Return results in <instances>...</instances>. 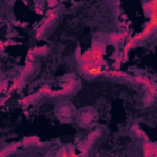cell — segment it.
<instances>
[{
    "label": "cell",
    "instance_id": "obj_22",
    "mask_svg": "<svg viewBox=\"0 0 157 157\" xmlns=\"http://www.w3.org/2000/svg\"><path fill=\"white\" fill-rule=\"evenodd\" d=\"M58 157H68V149L66 147H61L59 151L57 152Z\"/></svg>",
    "mask_w": 157,
    "mask_h": 157
},
{
    "label": "cell",
    "instance_id": "obj_17",
    "mask_svg": "<svg viewBox=\"0 0 157 157\" xmlns=\"http://www.w3.org/2000/svg\"><path fill=\"white\" fill-rule=\"evenodd\" d=\"M100 135H101V130H98V129H97V130H95V131H92L90 135L87 136V140H86V141H87V142H90V144H92L97 137H100Z\"/></svg>",
    "mask_w": 157,
    "mask_h": 157
},
{
    "label": "cell",
    "instance_id": "obj_2",
    "mask_svg": "<svg viewBox=\"0 0 157 157\" xmlns=\"http://www.w3.org/2000/svg\"><path fill=\"white\" fill-rule=\"evenodd\" d=\"M106 48H107L106 43L100 42V40H94L91 48H90V50L92 52V55H94V59H96V58H102L106 54Z\"/></svg>",
    "mask_w": 157,
    "mask_h": 157
},
{
    "label": "cell",
    "instance_id": "obj_11",
    "mask_svg": "<svg viewBox=\"0 0 157 157\" xmlns=\"http://www.w3.org/2000/svg\"><path fill=\"white\" fill-rule=\"evenodd\" d=\"M91 145H92V144L87 142V141H85V142H82V144H80L79 146H77V149H79V151H80V155H81V156L89 155L90 149H91Z\"/></svg>",
    "mask_w": 157,
    "mask_h": 157
},
{
    "label": "cell",
    "instance_id": "obj_3",
    "mask_svg": "<svg viewBox=\"0 0 157 157\" xmlns=\"http://www.w3.org/2000/svg\"><path fill=\"white\" fill-rule=\"evenodd\" d=\"M142 151H144L145 157H156L157 156V145H156V142H151L150 140L144 141Z\"/></svg>",
    "mask_w": 157,
    "mask_h": 157
},
{
    "label": "cell",
    "instance_id": "obj_14",
    "mask_svg": "<svg viewBox=\"0 0 157 157\" xmlns=\"http://www.w3.org/2000/svg\"><path fill=\"white\" fill-rule=\"evenodd\" d=\"M126 43L124 45V48H123V52H125V53H129V50L133 48V47H135L136 43H135V40H134V38L131 36H128L126 37Z\"/></svg>",
    "mask_w": 157,
    "mask_h": 157
},
{
    "label": "cell",
    "instance_id": "obj_18",
    "mask_svg": "<svg viewBox=\"0 0 157 157\" xmlns=\"http://www.w3.org/2000/svg\"><path fill=\"white\" fill-rule=\"evenodd\" d=\"M50 92H52V89H50V86H48V85H44L42 87H39V90H38L39 95H47V96H49Z\"/></svg>",
    "mask_w": 157,
    "mask_h": 157
},
{
    "label": "cell",
    "instance_id": "obj_27",
    "mask_svg": "<svg viewBox=\"0 0 157 157\" xmlns=\"http://www.w3.org/2000/svg\"><path fill=\"white\" fill-rule=\"evenodd\" d=\"M34 11H36V14H38V15H43L42 8H36V9H34Z\"/></svg>",
    "mask_w": 157,
    "mask_h": 157
},
{
    "label": "cell",
    "instance_id": "obj_16",
    "mask_svg": "<svg viewBox=\"0 0 157 157\" xmlns=\"http://www.w3.org/2000/svg\"><path fill=\"white\" fill-rule=\"evenodd\" d=\"M33 70H34L33 61H26V65H25V68H24V69H22L21 74H22V75H25V76H27V75L32 74V73H33Z\"/></svg>",
    "mask_w": 157,
    "mask_h": 157
},
{
    "label": "cell",
    "instance_id": "obj_19",
    "mask_svg": "<svg viewBox=\"0 0 157 157\" xmlns=\"http://www.w3.org/2000/svg\"><path fill=\"white\" fill-rule=\"evenodd\" d=\"M147 94L150 95H152L156 97V94H157V86L155 82H151L149 86H147Z\"/></svg>",
    "mask_w": 157,
    "mask_h": 157
},
{
    "label": "cell",
    "instance_id": "obj_8",
    "mask_svg": "<svg viewBox=\"0 0 157 157\" xmlns=\"http://www.w3.org/2000/svg\"><path fill=\"white\" fill-rule=\"evenodd\" d=\"M94 117H95V115L92 114L91 112H85V113L81 114V117H80V123L82 124L84 126H87L92 120H94Z\"/></svg>",
    "mask_w": 157,
    "mask_h": 157
},
{
    "label": "cell",
    "instance_id": "obj_13",
    "mask_svg": "<svg viewBox=\"0 0 157 157\" xmlns=\"http://www.w3.org/2000/svg\"><path fill=\"white\" fill-rule=\"evenodd\" d=\"M24 144L25 145H37V146H42V142L39 141V137H37V136H31V137H25L24 139Z\"/></svg>",
    "mask_w": 157,
    "mask_h": 157
},
{
    "label": "cell",
    "instance_id": "obj_26",
    "mask_svg": "<svg viewBox=\"0 0 157 157\" xmlns=\"http://www.w3.org/2000/svg\"><path fill=\"white\" fill-rule=\"evenodd\" d=\"M60 113L68 117V115L70 114V107H61V108H60Z\"/></svg>",
    "mask_w": 157,
    "mask_h": 157
},
{
    "label": "cell",
    "instance_id": "obj_7",
    "mask_svg": "<svg viewBox=\"0 0 157 157\" xmlns=\"http://www.w3.org/2000/svg\"><path fill=\"white\" fill-rule=\"evenodd\" d=\"M131 130H133V133L135 134V136H137L139 139H144V141H149L150 139H149V136L145 134V131L142 130V129H140L139 128V125L137 124H134L133 126H131Z\"/></svg>",
    "mask_w": 157,
    "mask_h": 157
},
{
    "label": "cell",
    "instance_id": "obj_28",
    "mask_svg": "<svg viewBox=\"0 0 157 157\" xmlns=\"http://www.w3.org/2000/svg\"><path fill=\"white\" fill-rule=\"evenodd\" d=\"M4 49H5V44L3 40H0V50H4Z\"/></svg>",
    "mask_w": 157,
    "mask_h": 157
},
{
    "label": "cell",
    "instance_id": "obj_4",
    "mask_svg": "<svg viewBox=\"0 0 157 157\" xmlns=\"http://www.w3.org/2000/svg\"><path fill=\"white\" fill-rule=\"evenodd\" d=\"M128 36H129V33H128V32H123V33H110L109 37H108V42L110 44H113V45L117 47L120 42H123V40L126 39Z\"/></svg>",
    "mask_w": 157,
    "mask_h": 157
},
{
    "label": "cell",
    "instance_id": "obj_10",
    "mask_svg": "<svg viewBox=\"0 0 157 157\" xmlns=\"http://www.w3.org/2000/svg\"><path fill=\"white\" fill-rule=\"evenodd\" d=\"M157 30V26H155V25H152L151 22H147L146 25H145V27H144V30L141 31L145 36H146V38H149L151 34H152L155 31Z\"/></svg>",
    "mask_w": 157,
    "mask_h": 157
},
{
    "label": "cell",
    "instance_id": "obj_29",
    "mask_svg": "<svg viewBox=\"0 0 157 157\" xmlns=\"http://www.w3.org/2000/svg\"><path fill=\"white\" fill-rule=\"evenodd\" d=\"M58 1H59V0H58Z\"/></svg>",
    "mask_w": 157,
    "mask_h": 157
},
{
    "label": "cell",
    "instance_id": "obj_23",
    "mask_svg": "<svg viewBox=\"0 0 157 157\" xmlns=\"http://www.w3.org/2000/svg\"><path fill=\"white\" fill-rule=\"evenodd\" d=\"M0 84H1V89H3V94H6L8 90H9V82L6 80L4 81H0Z\"/></svg>",
    "mask_w": 157,
    "mask_h": 157
},
{
    "label": "cell",
    "instance_id": "obj_5",
    "mask_svg": "<svg viewBox=\"0 0 157 157\" xmlns=\"http://www.w3.org/2000/svg\"><path fill=\"white\" fill-rule=\"evenodd\" d=\"M103 75L106 76H113V77H118V79H124L128 81H133V76L128 75L124 71H120V70H103Z\"/></svg>",
    "mask_w": 157,
    "mask_h": 157
},
{
    "label": "cell",
    "instance_id": "obj_25",
    "mask_svg": "<svg viewBox=\"0 0 157 157\" xmlns=\"http://www.w3.org/2000/svg\"><path fill=\"white\" fill-rule=\"evenodd\" d=\"M34 60V54L32 53V50L30 49L27 52V57H26V61H33Z\"/></svg>",
    "mask_w": 157,
    "mask_h": 157
},
{
    "label": "cell",
    "instance_id": "obj_24",
    "mask_svg": "<svg viewBox=\"0 0 157 157\" xmlns=\"http://www.w3.org/2000/svg\"><path fill=\"white\" fill-rule=\"evenodd\" d=\"M58 5V0H47V6L49 9H54Z\"/></svg>",
    "mask_w": 157,
    "mask_h": 157
},
{
    "label": "cell",
    "instance_id": "obj_12",
    "mask_svg": "<svg viewBox=\"0 0 157 157\" xmlns=\"http://www.w3.org/2000/svg\"><path fill=\"white\" fill-rule=\"evenodd\" d=\"M133 81H135V82H137V84H142L144 86H149L152 81H151L150 79H147V77H145V76H141V75H136V76H134L133 77Z\"/></svg>",
    "mask_w": 157,
    "mask_h": 157
},
{
    "label": "cell",
    "instance_id": "obj_9",
    "mask_svg": "<svg viewBox=\"0 0 157 157\" xmlns=\"http://www.w3.org/2000/svg\"><path fill=\"white\" fill-rule=\"evenodd\" d=\"M21 146V142H16V144H13V145H10V146H6L3 151H0V156H6L9 154H13L15 152V151L17 150Z\"/></svg>",
    "mask_w": 157,
    "mask_h": 157
},
{
    "label": "cell",
    "instance_id": "obj_1",
    "mask_svg": "<svg viewBox=\"0 0 157 157\" xmlns=\"http://www.w3.org/2000/svg\"><path fill=\"white\" fill-rule=\"evenodd\" d=\"M75 84H76L75 79H69V81H66L65 84L61 85V89L55 90V91L52 90V92L49 94V97L53 98V97L59 96V95H70V94H73V91L75 90Z\"/></svg>",
    "mask_w": 157,
    "mask_h": 157
},
{
    "label": "cell",
    "instance_id": "obj_21",
    "mask_svg": "<svg viewBox=\"0 0 157 157\" xmlns=\"http://www.w3.org/2000/svg\"><path fill=\"white\" fill-rule=\"evenodd\" d=\"M120 65H121V54H119V55L114 59L113 69H114V70H119V69H120Z\"/></svg>",
    "mask_w": 157,
    "mask_h": 157
},
{
    "label": "cell",
    "instance_id": "obj_20",
    "mask_svg": "<svg viewBox=\"0 0 157 157\" xmlns=\"http://www.w3.org/2000/svg\"><path fill=\"white\" fill-rule=\"evenodd\" d=\"M45 30H47V27H45V26L42 24V25H40V27H38V28H37V32H36V38H37V39L42 38V37H43V34H44V32H45Z\"/></svg>",
    "mask_w": 157,
    "mask_h": 157
},
{
    "label": "cell",
    "instance_id": "obj_6",
    "mask_svg": "<svg viewBox=\"0 0 157 157\" xmlns=\"http://www.w3.org/2000/svg\"><path fill=\"white\" fill-rule=\"evenodd\" d=\"M39 97H40V95L38 94V92H36V94H32V95L27 96V97H25V98H22V100H20L19 103L24 104V106H30V104H32V103L36 102Z\"/></svg>",
    "mask_w": 157,
    "mask_h": 157
},
{
    "label": "cell",
    "instance_id": "obj_15",
    "mask_svg": "<svg viewBox=\"0 0 157 157\" xmlns=\"http://www.w3.org/2000/svg\"><path fill=\"white\" fill-rule=\"evenodd\" d=\"M31 50H32V53L34 55H43V54H47L48 53L49 48L47 47V45H42V47H34Z\"/></svg>",
    "mask_w": 157,
    "mask_h": 157
}]
</instances>
